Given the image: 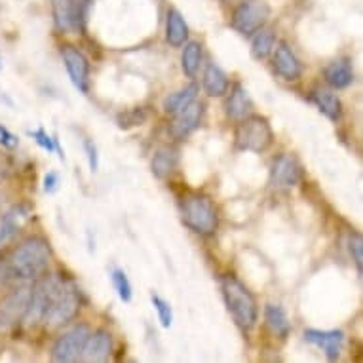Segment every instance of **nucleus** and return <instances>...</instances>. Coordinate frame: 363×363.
Masks as SVG:
<instances>
[{
	"label": "nucleus",
	"mask_w": 363,
	"mask_h": 363,
	"mask_svg": "<svg viewBox=\"0 0 363 363\" xmlns=\"http://www.w3.org/2000/svg\"><path fill=\"white\" fill-rule=\"evenodd\" d=\"M50 264V245L44 238L33 236L16 245L4 261L6 278L10 280H35L46 272Z\"/></svg>",
	"instance_id": "obj_1"
},
{
	"label": "nucleus",
	"mask_w": 363,
	"mask_h": 363,
	"mask_svg": "<svg viewBox=\"0 0 363 363\" xmlns=\"http://www.w3.org/2000/svg\"><path fill=\"white\" fill-rule=\"evenodd\" d=\"M220 291H223L226 308L233 315L236 325L242 331H250L255 328L259 308H257V301L250 289L236 276L226 274L220 278Z\"/></svg>",
	"instance_id": "obj_2"
},
{
	"label": "nucleus",
	"mask_w": 363,
	"mask_h": 363,
	"mask_svg": "<svg viewBox=\"0 0 363 363\" xmlns=\"http://www.w3.org/2000/svg\"><path fill=\"white\" fill-rule=\"evenodd\" d=\"M181 209V219L185 223L192 233L200 234V236H211L219 226V217H217V209L213 202L208 196L191 192L181 198L179 203Z\"/></svg>",
	"instance_id": "obj_3"
},
{
	"label": "nucleus",
	"mask_w": 363,
	"mask_h": 363,
	"mask_svg": "<svg viewBox=\"0 0 363 363\" xmlns=\"http://www.w3.org/2000/svg\"><path fill=\"white\" fill-rule=\"evenodd\" d=\"M78 310H80V301H78L74 287L57 278L48 308H46L44 318H42L44 323L52 329L61 328V325L71 322L72 318L78 314Z\"/></svg>",
	"instance_id": "obj_4"
},
{
	"label": "nucleus",
	"mask_w": 363,
	"mask_h": 363,
	"mask_svg": "<svg viewBox=\"0 0 363 363\" xmlns=\"http://www.w3.org/2000/svg\"><path fill=\"white\" fill-rule=\"evenodd\" d=\"M236 147L240 150H247V152H257L261 155L264 150L270 149V145L274 141V131L268 124L264 116H245L236 128Z\"/></svg>",
	"instance_id": "obj_5"
},
{
	"label": "nucleus",
	"mask_w": 363,
	"mask_h": 363,
	"mask_svg": "<svg viewBox=\"0 0 363 363\" xmlns=\"http://www.w3.org/2000/svg\"><path fill=\"white\" fill-rule=\"evenodd\" d=\"M30 298V286L16 287L0 298V335L12 331L23 322Z\"/></svg>",
	"instance_id": "obj_6"
},
{
	"label": "nucleus",
	"mask_w": 363,
	"mask_h": 363,
	"mask_svg": "<svg viewBox=\"0 0 363 363\" xmlns=\"http://www.w3.org/2000/svg\"><path fill=\"white\" fill-rule=\"evenodd\" d=\"M270 16V8L262 0H244L233 13V27L240 35H255L257 30L262 29Z\"/></svg>",
	"instance_id": "obj_7"
},
{
	"label": "nucleus",
	"mask_w": 363,
	"mask_h": 363,
	"mask_svg": "<svg viewBox=\"0 0 363 363\" xmlns=\"http://www.w3.org/2000/svg\"><path fill=\"white\" fill-rule=\"evenodd\" d=\"M54 19L60 30L82 33L86 29V19L91 0H52Z\"/></svg>",
	"instance_id": "obj_8"
},
{
	"label": "nucleus",
	"mask_w": 363,
	"mask_h": 363,
	"mask_svg": "<svg viewBox=\"0 0 363 363\" xmlns=\"http://www.w3.org/2000/svg\"><path fill=\"white\" fill-rule=\"evenodd\" d=\"M89 328L86 323H80L77 328H72L71 331H67L65 335H61L60 339L55 340L54 350H52V357L54 362L60 363H72L78 362L82 356L84 346L89 337Z\"/></svg>",
	"instance_id": "obj_9"
},
{
	"label": "nucleus",
	"mask_w": 363,
	"mask_h": 363,
	"mask_svg": "<svg viewBox=\"0 0 363 363\" xmlns=\"http://www.w3.org/2000/svg\"><path fill=\"white\" fill-rule=\"evenodd\" d=\"M57 278H44V280H38L35 286H30V298L29 306H27V312L23 315V325L25 328H33L35 323H38L44 318V312L48 308L50 298H52V293H54V286Z\"/></svg>",
	"instance_id": "obj_10"
},
{
	"label": "nucleus",
	"mask_w": 363,
	"mask_h": 363,
	"mask_svg": "<svg viewBox=\"0 0 363 363\" xmlns=\"http://www.w3.org/2000/svg\"><path fill=\"white\" fill-rule=\"evenodd\" d=\"M303 181V166L291 155L276 156L270 166V185L274 189H293Z\"/></svg>",
	"instance_id": "obj_11"
},
{
	"label": "nucleus",
	"mask_w": 363,
	"mask_h": 363,
	"mask_svg": "<svg viewBox=\"0 0 363 363\" xmlns=\"http://www.w3.org/2000/svg\"><path fill=\"white\" fill-rule=\"evenodd\" d=\"M61 57H63V63H65V69L69 72V78H71L72 86L82 91V94H88L89 91V63L86 60V55L80 52L78 48L71 46V44H65L61 46Z\"/></svg>",
	"instance_id": "obj_12"
},
{
	"label": "nucleus",
	"mask_w": 363,
	"mask_h": 363,
	"mask_svg": "<svg viewBox=\"0 0 363 363\" xmlns=\"http://www.w3.org/2000/svg\"><path fill=\"white\" fill-rule=\"evenodd\" d=\"M203 116V105L202 103L192 101L186 108H183L181 113L175 114V120L169 125V135L175 141H183L191 135L192 131L196 130Z\"/></svg>",
	"instance_id": "obj_13"
},
{
	"label": "nucleus",
	"mask_w": 363,
	"mask_h": 363,
	"mask_svg": "<svg viewBox=\"0 0 363 363\" xmlns=\"http://www.w3.org/2000/svg\"><path fill=\"white\" fill-rule=\"evenodd\" d=\"M304 339L308 340L310 345H315L318 348H322L329 362H335L340 356V350H342V345H345V333L339 331V329H329V331L306 329L304 331Z\"/></svg>",
	"instance_id": "obj_14"
},
{
	"label": "nucleus",
	"mask_w": 363,
	"mask_h": 363,
	"mask_svg": "<svg viewBox=\"0 0 363 363\" xmlns=\"http://www.w3.org/2000/svg\"><path fill=\"white\" fill-rule=\"evenodd\" d=\"M111 354H113V337L105 329H97L96 333H89L80 359H84V362L103 363L107 362Z\"/></svg>",
	"instance_id": "obj_15"
},
{
	"label": "nucleus",
	"mask_w": 363,
	"mask_h": 363,
	"mask_svg": "<svg viewBox=\"0 0 363 363\" xmlns=\"http://www.w3.org/2000/svg\"><path fill=\"white\" fill-rule=\"evenodd\" d=\"M29 215L30 209L25 203H16L8 211L0 213V247L6 245L19 233V228L27 223Z\"/></svg>",
	"instance_id": "obj_16"
},
{
	"label": "nucleus",
	"mask_w": 363,
	"mask_h": 363,
	"mask_svg": "<svg viewBox=\"0 0 363 363\" xmlns=\"http://www.w3.org/2000/svg\"><path fill=\"white\" fill-rule=\"evenodd\" d=\"M274 69L284 80H289V82L298 80L301 74H303V65H301V61H298L297 55L293 54V50L287 46L286 42H281L280 46L276 48Z\"/></svg>",
	"instance_id": "obj_17"
},
{
	"label": "nucleus",
	"mask_w": 363,
	"mask_h": 363,
	"mask_svg": "<svg viewBox=\"0 0 363 363\" xmlns=\"http://www.w3.org/2000/svg\"><path fill=\"white\" fill-rule=\"evenodd\" d=\"M325 82L335 89H345L354 82V69L350 60H337L323 69Z\"/></svg>",
	"instance_id": "obj_18"
},
{
	"label": "nucleus",
	"mask_w": 363,
	"mask_h": 363,
	"mask_svg": "<svg viewBox=\"0 0 363 363\" xmlns=\"http://www.w3.org/2000/svg\"><path fill=\"white\" fill-rule=\"evenodd\" d=\"M189 38V25H186L183 13L172 8L167 10V21H166V40L169 42V46L179 48L183 46Z\"/></svg>",
	"instance_id": "obj_19"
},
{
	"label": "nucleus",
	"mask_w": 363,
	"mask_h": 363,
	"mask_svg": "<svg viewBox=\"0 0 363 363\" xmlns=\"http://www.w3.org/2000/svg\"><path fill=\"white\" fill-rule=\"evenodd\" d=\"M226 114L234 120H242L245 118L247 114L251 113V108H253V103H251L250 96H247V91L242 84H234L233 94L230 97L226 99Z\"/></svg>",
	"instance_id": "obj_20"
},
{
	"label": "nucleus",
	"mask_w": 363,
	"mask_h": 363,
	"mask_svg": "<svg viewBox=\"0 0 363 363\" xmlns=\"http://www.w3.org/2000/svg\"><path fill=\"white\" fill-rule=\"evenodd\" d=\"M203 89L209 97H223L228 91V78L215 63H209L203 72Z\"/></svg>",
	"instance_id": "obj_21"
},
{
	"label": "nucleus",
	"mask_w": 363,
	"mask_h": 363,
	"mask_svg": "<svg viewBox=\"0 0 363 363\" xmlns=\"http://www.w3.org/2000/svg\"><path fill=\"white\" fill-rule=\"evenodd\" d=\"M310 99L315 103V107L320 108L329 120L337 122V120L340 118V114H342V105H340V99L335 96L333 91L318 88L310 94Z\"/></svg>",
	"instance_id": "obj_22"
},
{
	"label": "nucleus",
	"mask_w": 363,
	"mask_h": 363,
	"mask_svg": "<svg viewBox=\"0 0 363 363\" xmlns=\"http://www.w3.org/2000/svg\"><path fill=\"white\" fill-rule=\"evenodd\" d=\"M179 155L177 150L172 149V147H160V149L155 152V158H152V173H155L158 179H166L173 173V169L177 167Z\"/></svg>",
	"instance_id": "obj_23"
},
{
	"label": "nucleus",
	"mask_w": 363,
	"mask_h": 363,
	"mask_svg": "<svg viewBox=\"0 0 363 363\" xmlns=\"http://www.w3.org/2000/svg\"><path fill=\"white\" fill-rule=\"evenodd\" d=\"M198 96V86L196 84H189L186 88L179 89L172 96H167L164 99V113L166 114H177L183 108H186L192 101H196Z\"/></svg>",
	"instance_id": "obj_24"
},
{
	"label": "nucleus",
	"mask_w": 363,
	"mask_h": 363,
	"mask_svg": "<svg viewBox=\"0 0 363 363\" xmlns=\"http://www.w3.org/2000/svg\"><path fill=\"white\" fill-rule=\"evenodd\" d=\"M264 320H267L268 328L272 329V333H276L281 339H286L289 331H291V322L287 318L286 310L278 306V304H267V308H264Z\"/></svg>",
	"instance_id": "obj_25"
},
{
	"label": "nucleus",
	"mask_w": 363,
	"mask_h": 363,
	"mask_svg": "<svg viewBox=\"0 0 363 363\" xmlns=\"http://www.w3.org/2000/svg\"><path fill=\"white\" fill-rule=\"evenodd\" d=\"M276 35L270 29H259L255 38L251 42V55L255 60H267L274 52Z\"/></svg>",
	"instance_id": "obj_26"
},
{
	"label": "nucleus",
	"mask_w": 363,
	"mask_h": 363,
	"mask_svg": "<svg viewBox=\"0 0 363 363\" xmlns=\"http://www.w3.org/2000/svg\"><path fill=\"white\" fill-rule=\"evenodd\" d=\"M202 63V46L198 42H186L183 55H181V67L186 77L192 78L196 77L198 69Z\"/></svg>",
	"instance_id": "obj_27"
},
{
	"label": "nucleus",
	"mask_w": 363,
	"mask_h": 363,
	"mask_svg": "<svg viewBox=\"0 0 363 363\" xmlns=\"http://www.w3.org/2000/svg\"><path fill=\"white\" fill-rule=\"evenodd\" d=\"M111 280H113V286L118 293L120 301H124V303H130L131 298H133V287H131V281L128 278L124 270L118 267H114L111 270Z\"/></svg>",
	"instance_id": "obj_28"
},
{
	"label": "nucleus",
	"mask_w": 363,
	"mask_h": 363,
	"mask_svg": "<svg viewBox=\"0 0 363 363\" xmlns=\"http://www.w3.org/2000/svg\"><path fill=\"white\" fill-rule=\"evenodd\" d=\"M27 133H29L30 138L35 139L36 145H38L40 149H44V150H46V152H54V150H55V152L60 155L61 160L65 158V156H63V150H61V147H60V143H57V139L52 138V135H48L44 128H36V130H29V131H27Z\"/></svg>",
	"instance_id": "obj_29"
},
{
	"label": "nucleus",
	"mask_w": 363,
	"mask_h": 363,
	"mask_svg": "<svg viewBox=\"0 0 363 363\" xmlns=\"http://www.w3.org/2000/svg\"><path fill=\"white\" fill-rule=\"evenodd\" d=\"M150 301H152V306H155L156 312H158V320H160L162 328L164 329L172 328V323H173L172 304L167 303L166 298H162L160 295H156V293L150 295Z\"/></svg>",
	"instance_id": "obj_30"
},
{
	"label": "nucleus",
	"mask_w": 363,
	"mask_h": 363,
	"mask_svg": "<svg viewBox=\"0 0 363 363\" xmlns=\"http://www.w3.org/2000/svg\"><path fill=\"white\" fill-rule=\"evenodd\" d=\"M348 251H350L352 261L356 262L357 272L362 274V267H363V240L359 234H350L348 238Z\"/></svg>",
	"instance_id": "obj_31"
},
{
	"label": "nucleus",
	"mask_w": 363,
	"mask_h": 363,
	"mask_svg": "<svg viewBox=\"0 0 363 363\" xmlns=\"http://www.w3.org/2000/svg\"><path fill=\"white\" fill-rule=\"evenodd\" d=\"M147 120V113L143 108H133L130 113L120 114L118 125L122 130H128V128H135V125H141Z\"/></svg>",
	"instance_id": "obj_32"
},
{
	"label": "nucleus",
	"mask_w": 363,
	"mask_h": 363,
	"mask_svg": "<svg viewBox=\"0 0 363 363\" xmlns=\"http://www.w3.org/2000/svg\"><path fill=\"white\" fill-rule=\"evenodd\" d=\"M84 150H86V158H88L89 169L91 172H97V167H99V155H97V147L96 143L91 141V139H84Z\"/></svg>",
	"instance_id": "obj_33"
},
{
	"label": "nucleus",
	"mask_w": 363,
	"mask_h": 363,
	"mask_svg": "<svg viewBox=\"0 0 363 363\" xmlns=\"http://www.w3.org/2000/svg\"><path fill=\"white\" fill-rule=\"evenodd\" d=\"M18 145H19V139L16 138L8 128H4V125L0 124V147H2V149L12 150L16 149Z\"/></svg>",
	"instance_id": "obj_34"
},
{
	"label": "nucleus",
	"mask_w": 363,
	"mask_h": 363,
	"mask_svg": "<svg viewBox=\"0 0 363 363\" xmlns=\"http://www.w3.org/2000/svg\"><path fill=\"white\" fill-rule=\"evenodd\" d=\"M57 186H60V175L55 172L46 173V177H44V192L46 194H54L57 191Z\"/></svg>",
	"instance_id": "obj_35"
},
{
	"label": "nucleus",
	"mask_w": 363,
	"mask_h": 363,
	"mask_svg": "<svg viewBox=\"0 0 363 363\" xmlns=\"http://www.w3.org/2000/svg\"><path fill=\"white\" fill-rule=\"evenodd\" d=\"M6 278V270H4V261H0V284Z\"/></svg>",
	"instance_id": "obj_36"
},
{
	"label": "nucleus",
	"mask_w": 363,
	"mask_h": 363,
	"mask_svg": "<svg viewBox=\"0 0 363 363\" xmlns=\"http://www.w3.org/2000/svg\"><path fill=\"white\" fill-rule=\"evenodd\" d=\"M4 177H6V167L2 164V160H0V183H2V179Z\"/></svg>",
	"instance_id": "obj_37"
},
{
	"label": "nucleus",
	"mask_w": 363,
	"mask_h": 363,
	"mask_svg": "<svg viewBox=\"0 0 363 363\" xmlns=\"http://www.w3.org/2000/svg\"><path fill=\"white\" fill-rule=\"evenodd\" d=\"M0 65H2V60H0Z\"/></svg>",
	"instance_id": "obj_38"
},
{
	"label": "nucleus",
	"mask_w": 363,
	"mask_h": 363,
	"mask_svg": "<svg viewBox=\"0 0 363 363\" xmlns=\"http://www.w3.org/2000/svg\"><path fill=\"white\" fill-rule=\"evenodd\" d=\"M0 213H2V211H0Z\"/></svg>",
	"instance_id": "obj_39"
}]
</instances>
